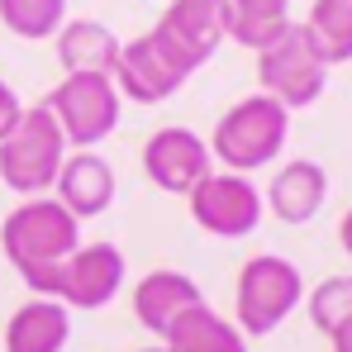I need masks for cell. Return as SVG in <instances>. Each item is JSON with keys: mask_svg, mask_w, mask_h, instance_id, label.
<instances>
[{"mask_svg": "<svg viewBox=\"0 0 352 352\" xmlns=\"http://www.w3.org/2000/svg\"><path fill=\"white\" fill-rule=\"evenodd\" d=\"M0 248H5L10 267L19 272V281L34 295H43L53 267L81 248V219L72 210H62L58 195H29L5 214Z\"/></svg>", "mask_w": 352, "mask_h": 352, "instance_id": "obj_1", "label": "cell"}, {"mask_svg": "<svg viewBox=\"0 0 352 352\" xmlns=\"http://www.w3.org/2000/svg\"><path fill=\"white\" fill-rule=\"evenodd\" d=\"M300 34L329 67L352 62V0H314L300 19Z\"/></svg>", "mask_w": 352, "mask_h": 352, "instance_id": "obj_19", "label": "cell"}, {"mask_svg": "<svg viewBox=\"0 0 352 352\" xmlns=\"http://www.w3.org/2000/svg\"><path fill=\"white\" fill-rule=\"evenodd\" d=\"M224 5L229 0H167L157 34L176 43L195 67H205L214 58V48L224 43Z\"/></svg>", "mask_w": 352, "mask_h": 352, "instance_id": "obj_13", "label": "cell"}, {"mask_svg": "<svg viewBox=\"0 0 352 352\" xmlns=\"http://www.w3.org/2000/svg\"><path fill=\"white\" fill-rule=\"evenodd\" d=\"M72 343V309L62 300L34 295L5 324V352H62Z\"/></svg>", "mask_w": 352, "mask_h": 352, "instance_id": "obj_15", "label": "cell"}, {"mask_svg": "<svg viewBox=\"0 0 352 352\" xmlns=\"http://www.w3.org/2000/svg\"><path fill=\"white\" fill-rule=\"evenodd\" d=\"M291 138V110L272 96H248L234 110H224L210 133V157L224 172H262L281 157Z\"/></svg>", "mask_w": 352, "mask_h": 352, "instance_id": "obj_2", "label": "cell"}, {"mask_svg": "<svg viewBox=\"0 0 352 352\" xmlns=\"http://www.w3.org/2000/svg\"><path fill=\"white\" fill-rule=\"evenodd\" d=\"M305 305V276L291 257L281 252H257L238 267L234 281V324L243 338H267L276 333L295 309Z\"/></svg>", "mask_w": 352, "mask_h": 352, "instance_id": "obj_3", "label": "cell"}, {"mask_svg": "<svg viewBox=\"0 0 352 352\" xmlns=\"http://www.w3.org/2000/svg\"><path fill=\"white\" fill-rule=\"evenodd\" d=\"M338 243H343V252L352 257V210L343 214V224H338Z\"/></svg>", "mask_w": 352, "mask_h": 352, "instance_id": "obj_24", "label": "cell"}, {"mask_svg": "<svg viewBox=\"0 0 352 352\" xmlns=\"http://www.w3.org/2000/svg\"><path fill=\"white\" fill-rule=\"evenodd\" d=\"M19 115H24V100H19V96H14V86L0 76V138L19 124Z\"/></svg>", "mask_w": 352, "mask_h": 352, "instance_id": "obj_22", "label": "cell"}, {"mask_svg": "<svg viewBox=\"0 0 352 352\" xmlns=\"http://www.w3.org/2000/svg\"><path fill=\"white\" fill-rule=\"evenodd\" d=\"M0 24L14 38H53L67 24V0H0Z\"/></svg>", "mask_w": 352, "mask_h": 352, "instance_id": "obj_20", "label": "cell"}, {"mask_svg": "<svg viewBox=\"0 0 352 352\" xmlns=\"http://www.w3.org/2000/svg\"><path fill=\"white\" fill-rule=\"evenodd\" d=\"M257 86H262V96L281 100L286 110H309L329 86V62L309 48L300 24H291L276 43H267L257 53Z\"/></svg>", "mask_w": 352, "mask_h": 352, "instance_id": "obj_8", "label": "cell"}, {"mask_svg": "<svg viewBox=\"0 0 352 352\" xmlns=\"http://www.w3.org/2000/svg\"><path fill=\"white\" fill-rule=\"evenodd\" d=\"M190 219L195 229L210 238H248L262 229L267 219V200L257 190V181L243 172H210L190 186Z\"/></svg>", "mask_w": 352, "mask_h": 352, "instance_id": "obj_7", "label": "cell"}, {"mask_svg": "<svg viewBox=\"0 0 352 352\" xmlns=\"http://www.w3.org/2000/svg\"><path fill=\"white\" fill-rule=\"evenodd\" d=\"M53 119L67 133V148H100L110 133L119 129V110H124V96H119L115 76H100V72H72L53 86V96L43 100Z\"/></svg>", "mask_w": 352, "mask_h": 352, "instance_id": "obj_5", "label": "cell"}, {"mask_svg": "<svg viewBox=\"0 0 352 352\" xmlns=\"http://www.w3.org/2000/svg\"><path fill=\"white\" fill-rule=\"evenodd\" d=\"M53 195L62 200V210H72L86 224V219H96L115 205V167L96 148H72L58 167Z\"/></svg>", "mask_w": 352, "mask_h": 352, "instance_id": "obj_11", "label": "cell"}, {"mask_svg": "<svg viewBox=\"0 0 352 352\" xmlns=\"http://www.w3.org/2000/svg\"><path fill=\"white\" fill-rule=\"evenodd\" d=\"M262 200H267V210L281 224H309L324 210V200H329V172L314 157H295V162H286L281 172L272 176Z\"/></svg>", "mask_w": 352, "mask_h": 352, "instance_id": "obj_14", "label": "cell"}, {"mask_svg": "<svg viewBox=\"0 0 352 352\" xmlns=\"http://www.w3.org/2000/svg\"><path fill=\"white\" fill-rule=\"evenodd\" d=\"M143 172L167 195H190V186L200 176L214 172V157H210V143L200 133H190L181 124H167L143 143Z\"/></svg>", "mask_w": 352, "mask_h": 352, "instance_id": "obj_10", "label": "cell"}, {"mask_svg": "<svg viewBox=\"0 0 352 352\" xmlns=\"http://www.w3.org/2000/svg\"><path fill=\"white\" fill-rule=\"evenodd\" d=\"M138 352H167V348H162V343H157V348H138Z\"/></svg>", "mask_w": 352, "mask_h": 352, "instance_id": "obj_25", "label": "cell"}, {"mask_svg": "<svg viewBox=\"0 0 352 352\" xmlns=\"http://www.w3.org/2000/svg\"><path fill=\"white\" fill-rule=\"evenodd\" d=\"M329 348H333V352H352V319H348V324H338V329L329 333Z\"/></svg>", "mask_w": 352, "mask_h": 352, "instance_id": "obj_23", "label": "cell"}, {"mask_svg": "<svg viewBox=\"0 0 352 352\" xmlns=\"http://www.w3.org/2000/svg\"><path fill=\"white\" fill-rule=\"evenodd\" d=\"M58 62L62 72H100V76H115L119 62V38L100 24V19H67L58 34Z\"/></svg>", "mask_w": 352, "mask_h": 352, "instance_id": "obj_17", "label": "cell"}, {"mask_svg": "<svg viewBox=\"0 0 352 352\" xmlns=\"http://www.w3.org/2000/svg\"><path fill=\"white\" fill-rule=\"evenodd\" d=\"M162 348L167 352H248V338H243V329H238L234 319H224L205 300V305L186 309L172 329H167Z\"/></svg>", "mask_w": 352, "mask_h": 352, "instance_id": "obj_16", "label": "cell"}, {"mask_svg": "<svg viewBox=\"0 0 352 352\" xmlns=\"http://www.w3.org/2000/svg\"><path fill=\"white\" fill-rule=\"evenodd\" d=\"M305 305H309V324L329 338L338 324L352 319V276H324L314 291L305 295Z\"/></svg>", "mask_w": 352, "mask_h": 352, "instance_id": "obj_21", "label": "cell"}, {"mask_svg": "<svg viewBox=\"0 0 352 352\" xmlns=\"http://www.w3.org/2000/svg\"><path fill=\"white\" fill-rule=\"evenodd\" d=\"M291 24V0H229L224 5V38H234L248 53H262Z\"/></svg>", "mask_w": 352, "mask_h": 352, "instance_id": "obj_18", "label": "cell"}, {"mask_svg": "<svg viewBox=\"0 0 352 352\" xmlns=\"http://www.w3.org/2000/svg\"><path fill=\"white\" fill-rule=\"evenodd\" d=\"M195 72L200 67L186 58L176 43H167L157 29H148V34L119 43L115 86H119V96L133 100V105H162V100H172Z\"/></svg>", "mask_w": 352, "mask_h": 352, "instance_id": "obj_6", "label": "cell"}, {"mask_svg": "<svg viewBox=\"0 0 352 352\" xmlns=\"http://www.w3.org/2000/svg\"><path fill=\"white\" fill-rule=\"evenodd\" d=\"M124 276H129V262H124V252H119L115 243H81L67 262L53 267L43 295L48 300H62L72 314L76 309L91 314V309H105L115 300Z\"/></svg>", "mask_w": 352, "mask_h": 352, "instance_id": "obj_9", "label": "cell"}, {"mask_svg": "<svg viewBox=\"0 0 352 352\" xmlns=\"http://www.w3.org/2000/svg\"><path fill=\"white\" fill-rule=\"evenodd\" d=\"M195 305H205V291L186 276V272H176V267H157V272H148L138 286H133V319L162 343L167 338V329H172L176 319L186 314V309H195Z\"/></svg>", "mask_w": 352, "mask_h": 352, "instance_id": "obj_12", "label": "cell"}, {"mask_svg": "<svg viewBox=\"0 0 352 352\" xmlns=\"http://www.w3.org/2000/svg\"><path fill=\"white\" fill-rule=\"evenodd\" d=\"M67 153L72 148H67V133L53 119V110L48 105H24L19 124L0 138V181L24 200L48 195Z\"/></svg>", "mask_w": 352, "mask_h": 352, "instance_id": "obj_4", "label": "cell"}]
</instances>
